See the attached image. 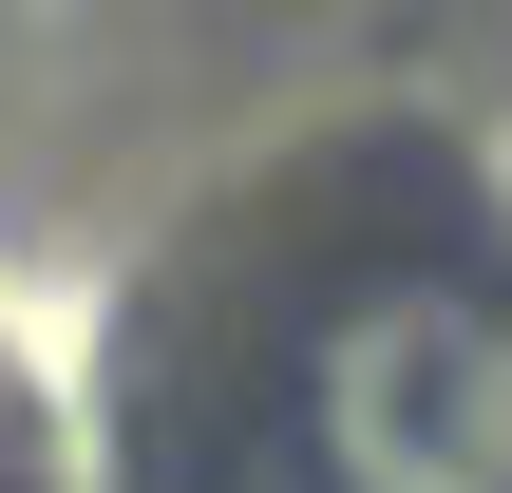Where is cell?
Masks as SVG:
<instances>
[{
    "instance_id": "6da1fadb",
    "label": "cell",
    "mask_w": 512,
    "mask_h": 493,
    "mask_svg": "<svg viewBox=\"0 0 512 493\" xmlns=\"http://www.w3.org/2000/svg\"><path fill=\"white\" fill-rule=\"evenodd\" d=\"M304 418H323L342 493H512V323L456 285H380L323 323Z\"/></svg>"
}]
</instances>
